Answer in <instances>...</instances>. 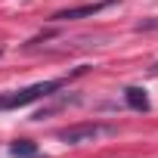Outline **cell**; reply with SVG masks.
Returning a JSON list of instances; mask_svg holds the SVG:
<instances>
[{
    "label": "cell",
    "instance_id": "2",
    "mask_svg": "<svg viewBox=\"0 0 158 158\" xmlns=\"http://www.w3.org/2000/svg\"><path fill=\"white\" fill-rule=\"evenodd\" d=\"M102 133H109V127H99V124H77V127H65V130H59L56 136H59L62 143H68V146H77V143L96 139V136H102Z\"/></svg>",
    "mask_w": 158,
    "mask_h": 158
},
{
    "label": "cell",
    "instance_id": "3",
    "mask_svg": "<svg viewBox=\"0 0 158 158\" xmlns=\"http://www.w3.org/2000/svg\"><path fill=\"white\" fill-rule=\"evenodd\" d=\"M112 6V0H99V3H84V6H71V10H62V13H56L53 19L56 22H74V19H93L96 13H102V10H109Z\"/></svg>",
    "mask_w": 158,
    "mask_h": 158
},
{
    "label": "cell",
    "instance_id": "4",
    "mask_svg": "<svg viewBox=\"0 0 158 158\" xmlns=\"http://www.w3.org/2000/svg\"><path fill=\"white\" fill-rule=\"evenodd\" d=\"M124 99H127V106L136 109V112H146V109H149V96H146L143 87H127V90H124Z\"/></svg>",
    "mask_w": 158,
    "mask_h": 158
},
{
    "label": "cell",
    "instance_id": "5",
    "mask_svg": "<svg viewBox=\"0 0 158 158\" xmlns=\"http://www.w3.org/2000/svg\"><path fill=\"white\" fill-rule=\"evenodd\" d=\"M10 152H13V155H34V143L19 139V143H13V146H10Z\"/></svg>",
    "mask_w": 158,
    "mask_h": 158
},
{
    "label": "cell",
    "instance_id": "1",
    "mask_svg": "<svg viewBox=\"0 0 158 158\" xmlns=\"http://www.w3.org/2000/svg\"><path fill=\"white\" fill-rule=\"evenodd\" d=\"M62 81H40V84H31L25 90H16L10 96H0V112H6V109H22L28 102H37L40 96H50L53 90H59Z\"/></svg>",
    "mask_w": 158,
    "mask_h": 158
}]
</instances>
